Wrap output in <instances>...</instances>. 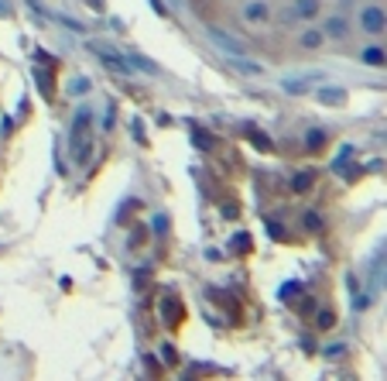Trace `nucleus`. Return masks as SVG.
I'll list each match as a JSON object with an SVG mask.
<instances>
[{
    "instance_id": "obj_1",
    "label": "nucleus",
    "mask_w": 387,
    "mask_h": 381,
    "mask_svg": "<svg viewBox=\"0 0 387 381\" xmlns=\"http://www.w3.org/2000/svg\"><path fill=\"white\" fill-rule=\"evenodd\" d=\"M89 134H93V114L89 110H79L76 114V124H72V158L82 162L86 151H89Z\"/></svg>"
},
{
    "instance_id": "obj_2",
    "label": "nucleus",
    "mask_w": 387,
    "mask_h": 381,
    "mask_svg": "<svg viewBox=\"0 0 387 381\" xmlns=\"http://www.w3.org/2000/svg\"><path fill=\"white\" fill-rule=\"evenodd\" d=\"M360 28H363L367 35H380L387 28V14L384 7H377V4H367L363 11H360Z\"/></svg>"
},
{
    "instance_id": "obj_3",
    "label": "nucleus",
    "mask_w": 387,
    "mask_h": 381,
    "mask_svg": "<svg viewBox=\"0 0 387 381\" xmlns=\"http://www.w3.org/2000/svg\"><path fill=\"white\" fill-rule=\"evenodd\" d=\"M240 17L247 24H267L274 14H271V4H267V0H247V4L240 7Z\"/></svg>"
},
{
    "instance_id": "obj_4",
    "label": "nucleus",
    "mask_w": 387,
    "mask_h": 381,
    "mask_svg": "<svg viewBox=\"0 0 387 381\" xmlns=\"http://www.w3.org/2000/svg\"><path fill=\"white\" fill-rule=\"evenodd\" d=\"M326 41H329V38H326V31H322V28H315V24H308V21H305V28L298 31V45L305 48V52H319Z\"/></svg>"
},
{
    "instance_id": "obj_5",
    "label": "nucleus",
    "mask_w": 387,
    "mask_h": 381,
    "mask_svg": "<svg viewBox=\"0 0 387 381\" xmlns=\"http://www.w3.org/2000/svg\"><path fill=\"white\" fill-rule=\"evenodd\" d=\"M291 17L295 21H315L322 14V0H291Z\"/></svg>"
},
{
    "instance_id": "obj_6",
    "label": "nucleus",
    "mask_w": 387,
    "mask_h": 381,
    "mask_svg": "<svg viewBox=\"0 0 387 381\" xmlns=\"http://www.w3.org/2000/svg\"><path fill=\"white\" fill-rule=\"evenodd\" d=\"M322 31H326V38H336V41H343V38L350 35V21H346V14H343V11H336L332 17H326Z\"/></svg>"
},
{
    "instance_id": "obj_7",
    "label": "nucleus",
    "mask_w": 387,
    "mask_h": 381,
    "mask_svg": "<svg viewBox=\"0 0 387 381\" xmlns=\"http://www.w3.org/2000/svg\"><path fill=\"white\" fill-rule=\"evenodd\" d=\"M89 48H93V52H96V55L103 58V62H106V66H110V69L124 72V76H127V72H130V66H127V62H124V58H120V55H117V52H110V48H103V45H89Z\"/></svg>"
},
{
    "instance_id": "obj_8",
    "label": "nucleus",
    "mask_w": 387,
    "mask_h": 381,
    "mask_svg": "<svg viewBox=\"0 0 387 381\" xmlns=\"http://www.w3.org/2000/svg\"><path fill=\"white\" fill-rule=\"evenodd\" d=\"M213 41H216V45H223V48H230V52H237V55L243 52V48H240L237 41H230V38L223 35V31H213Z\"/></svg>"
},
{
    "instance_id": "obj_9",
    "label": "nucleus",
    "mask_w": 387,
    "mask_h": 381,
    "mask_svg": "<svg viewBox=\"0 0 387 381\" xmlns=\"http://www.w3.org/2000/svg\"><path fill=\"white\" fill-rule=\"evenodd\" d=\"M363 62H367V66H384V52H377V48H367V52H363Z\"/></svg>"
},
{
    "instance_id": "obj_10",
    "label": "nucleus",
    "mask_w": 387,
    "mask_h": 381,
    "mask_svg": "<svg viewBox=\"0 0 387 381\" xmlns=\"http://www.w3.org/2000/svg\"><path fill=\"white\" fill-rule=\"evenodd\" d=\"M308 185H312V172H302V175H295V193H305Z\"/></svg>"
},
{
    "instance_id": "obj_11",
    "label": "nucleus",
    "mask_w": 387,
    "mask_h": 381,
    "mask_svg": "<svg viewBox=\"0 0 387 381\" xmlns=\"http://www.w3.org/2000/svg\"><path fill=\"white\" fill-rule=\"evenodd\" d=\"M332 323H336V316H332L329 309H326V312H319V326H322V330H329Z\"/></svg>"
}]
</instances>
